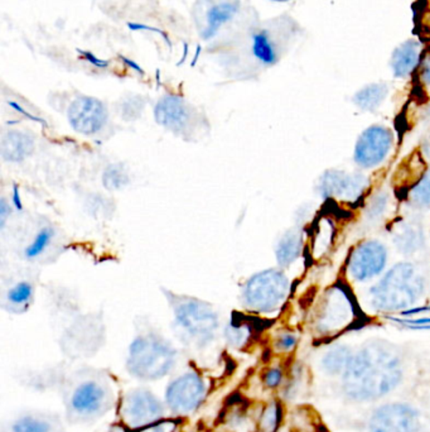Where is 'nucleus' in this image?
Listing matches in <instances>:
<instances>
[{
  "label": "nucleus",
  "instance_id": "obj_1",
  "mask_svg": "<svg viewBox=\"0 0 430 432\" xmlns=\"http://www.w3.org/2000/svg\"><path fill=\"white\" fill-rule=\"evenodd\" d=\"M404 379V360L390 341H366L353 352L341 377V392L355 404H374L397 391Z\"/></svg>",
  "mask_w": 430,
  "mask_h": 432
},
{
  "label": "nucleus",
  "instance_id": "obj_2",
  "mask_svg": "<svg viewBox=\"0 0 430 432\" xmlns=\"http://www.w3.org/2000/svg\"><path fill=\"white\" fill-rule=\"evenodd\" d=\"M60 392L70 425H94L116 409L120 394L106 370L81 368L63 375Z\"/></svg>",
  "mask_w": 430,
  "mask_h": 432
},
{
  "label": "nucleus",
  "instance_id": "obj_3",
  "mask_svg": "<svg viewBox=\"0 0 430 432\" xmlns=\"http://www.w3.org/2000/svg\"><path fill=\"white\" fill-rule=\"evenodd\" d=\"M426 291L423 269L412 261H397L368 288V305L384 316L399 315L417 306Z\"/></svg>",
  "mask_w": 430,
  "mask_h": 432
},
{
  "label": "nucleus",
  "instance_id": "obj_4",
  "mask_svg": "<svg viewBox=\"0 0 430 432\" xmlns=\"http://www.w3.org/2000/svg\"><path fill=\"white\" fill-rule=\"evenodd\" d=\"M360 318L350 288L337 282L323 293L312 318V330L318 340L333 342L351 329Z\"/></svg>",
  "mask_w": 430,
  "mask_h": 432
},
{
  "label": "nucleus",
  "instance_id": "obj_5",
  "mask_svg": "<svg viewBox=\"0 0 430 432\" xmlns=\"http://www.w3.org/2000/svg\"><path fill=\"white\" fill-rule=\"evenodd\" d=\"M176 365V349L155 334L138 336L129 347L126 370L138 381H160L172 374Z\"/></svg>",
  "mask_w": 430,
  "mask_h": 432
},
{
  "label": "nucleus",
  "instance_id": "obj_6",
  "mask_svg": "<svg viewBox=\"0 0 430 432\" xmlns=\"http://www.w3.org/2000/svg\"><path fill=\"white\" fill-rule=\"evenodd\" d=\"M371 181L360 172L329 168L318 177V196L323 201L347 205L350 207L363 206L370 195Z\"/></svg>",
  "mask_w": 430,
  "mask_h": 432
},
{
  "label": "nucleus",
  "instance_id": "obj_7",
  "mask_svg": "<svg viewBox=\"0 0 430 432\" xmlns=\"http://www.w3.org/2000/svg\"><path fill=\"white\" fill-rule=\"evenodd\" d=\"M292 284L282 269L272 268L256 273L243 288V301L250 310L272 313L283 306Z\"/></svg>",
  "mask_w": 430,
  "mask_h": 432
},
{
  "label": "nucleus",
  "instance_id": "obj_8",
  "mask_svg": "<svg viewBox=\"0 0 430 432\" xmlns=\"http://www.w3.org/2000/svg\"><path fill=\"white\" fill-rule=\"evenodd\" d=\"M116 411L120 425L131 432L168 417L165 401L145 387L131 388L120 394Z\"/></svg>",
  "mask_w": 430,
  "mask_h": 432
},
{
  "label": "nucleus",
  "instance_id": "obj_9",
  "mask_svg": "<svg viewBox=\"0 0 430 432\" xmlns=\"http://www.w3.org/2000/svg\"><path fill=\"white\" fill-rule=\"evenodd\" d=\"M210 382L194 369L175 377L165 389V402L172 417L184 418L204 404L210 392Z\"/></svg>",
  "mask_w": 430,
  "mask_h": 432
},
{
  "label": "nucleus",
  "instance_id": "obj_10",
  "mask_svg": "<svg viewBox=\"0 0 430 432\" xmlns=\"http://www.w3.org/2000/svg\"><path fill=\"white\" fill-rule=\"evenodd\" d=\"M389 248L376 238L363 239L352 248L346 261V274L355 284H370L387 271Z\"/></svg>",
  "mask_w": 430,
  "mask_h": 432
},
{
  "label": "nucleus",
  "instance_id": "obj_11",
  "mask_svg": "<svg viewBox=\"0 0 430 432\" xmlns=\"http://www.w3.org/2000/svg\"><path fill=\"white\" fill-rule=\"evenodd\" d=\"M176 323L181 339L194 347H204L215 339L219 318L202 302L188 301L176 308Z\"/></svg>",
  "mask_w": 430,
  "mask_h": 432
},
{
  "label": "nucleus",
  "instance_id": "obj_12",
  "mask_svg": "<svg viewBox=\"0 0 430 432\" xmlns=\"http://www.w3.org/2000/svg\"><path fill=\"white\" fill-rule=\"evenodd\" d=\"M395 147V133L390 126L373 124L357 136L353 147V162L361 170L379 168L389 159Z\"/></svg>",
  "mask_w": 430,
  "mask_h": 432
},
{
  "label": "nucleus",
  "instance_id": "obj_13",
  "mask_svg": "<svg viewBox=\"0 0 430 432\" xmlns=\"http://www.w3.org/2000/svg\"><path fill=\"white\" fill-rule=\"evenodd\" d=\"M368 432H421L419 409L409 402H386L371 412Z\"/></svg>",
  "mask_w": 430,
  "mask_h": 432
},
{
  "label": "nucleus",
  "instance_id": "obj_14",
  "mask_svg": "<svg viewBox=\"0 0 430 432\" xmlns=\"http://www.w3.org/2000/svg\"><path fill=\"white\" fill-rule=\"evenodd\" d=\"M108 120V110L95 97L75 99L68 109V122L75 131L91 136L101 129Z\"/></svg>",
  "mask_w": 430,
  "mask_h": 432
},
{
  "label": "nucleus",
  "instance_id": "obj_15",
  "mask_svg": "<svg viewBox=\"0 0 430 432\" xmlns=\"http://www.w3.org/2000/svg\"><path fill=\"white\" fill-rule=\"evenodd\" d=\"M390 235L395 249L407 258L420 256L428 248V234L424 225L415 219H397L391 224Z\"/></svg>",
  "mask_w": 430,
  "mask_h": 432
},
{
  "label": "nucleus",
  "instance_id": "obj_16",
  "mask_svg": "<svg viewBox=\"0 0 430 432\" xmlns=\"http://www.w3.org/2000/svg\"><path fill=\"white\" fill-rule=\"evenodd\" d=\"M1 432H66L62 417L55 412L27 411L11 417Z\"/></svg>",
  "mask_w": 430,
  "mask_h": 432
},
{
  "label": "nucleus",
  "instance_id": "obj_17",
  "mask_svg": "<svg viewBox=\"0 0 430 432\" xmlns=\"http://www.w3.org/2000/svg\"><path fill=\"white\" fill-rule=\"evenodd\" d=\"M424 52L423 42L418 38H408L399 43L391 53L389 61V68L394 79H410L417 74Z\"/></svg>",
  "mask_w": 430,
  "mask_h": 432
},
{
  "label": "nucleus",
  "instance_id": "obj_18",
  "mask_svg": "<svg viewBox=\"0 0 430 432\" xmlns=\"http://www.w3.org/2000/svg\"><path fill=\"white\" fill-rule=\"evenodd\" d=\"M355 350L343 342H329L321 354L318 367L323 374L329 378H340L351 363Z\"/></svg>",
  "mask_w": 430,
  "mask_h": 432
},
{
  "label": "nucleus",
  "instance_id": "obj_19",
  "mask_svg": "<svg viewBox=\"0 0 430 432\" xmlns=\"http://www.w3.org/2000/svg\"><path fill=\"white\" fill-rule=\"evenodd\" d=\"M306 229L294 227L279 239L275 256L280 268H289L306 253Z\"/></svg>",
  "mask_w": 430,
  "mask_h": 432
},
{
  "label": "nucleus",
  "instance_id": "obj_20",
  "mask_svg": "<svg viewBox=\"0 0 430 432\" xmlns=\"http://www.w3.org/2000/svg\"><path fill=\"white\" fill-rule=\"evenodd\" d=\"M155 119L159 124L172 131H178L187 124L189 109L181 97H165L160 99L155 107Z\"/></svg>",
  "mask_w": 430,
  "mask_h": 432
},
{
  "label": "nucleus",
  "instance_id": "obj_21",
  "mask_svg": "<svg viewBox=\"0 0 430 432\" xmlns=\"http://www.w3.org/2000/svg\"><path fill=\"white\" fill-rule=\"evenodd\" d=\"M309 383V370L307 369L304 364L295 362L288 368L287 379L280 389V399H283L285 404L298 402L308 392Z\"/></svg>",
  "mask_w": 430,
  "mask_h": 432
},
{
  "label": "nucleus",
  "instance_id": "obj_22",
  "mask_svg": "<svg viewBox=\"0 0 430 432\" xmlns=\"http://www.w3.org/2000/svg\"><path fill=\"white\" fill-rule=\"evenodd\" d=\"M390 95V85L384 81L370 82L353 94L352 102L363 113L377 112Z\"/></svg>",
  "mask_w": 430,
  "mask_h": 432
},
{
  "label": "nucleus",
  "instance_id": "obj_23",
  "mask_svg": "<svg viewBox=\"0 0 430 432\" xmlns=\"http://www.w3.org/2000/svg\"><path fill=\"white\" fill-rule=\"evenodd\" d=\"M392 207V196L390 191L381 188L376 193H370L363 206V217L366 225L376 227L385 220Z\"/></svg>",
  "mask_w": 430,
  "mask_h": 432
},
{
  "label": "nucleus",
  "instance_id": "obj_24",
  "mask_svg": "<svg viewBox=\"0 0 430 432\" xmlns=\"http://www.w3.org/2000/svg\"><path fill=\"white\" fill-rule=\"evenodd\" d=\"M285 416V402L280 398H272L261 409L256 422V432L280 431Z\"/></svg>",
  "mask_w": 430,
  "mask_h": 432
},
{
  "label": "nucleus",
  "instance_id": "obj_25",
  "mask_svg": "<svg viewBox=\"0 0 430 432\" xmlns=\"http://www.w3.org/2000/svg\"><path fill=\"white\" fill-rule=\"evenodd\" d=\"M311 254L314 259H321L329 253L333 245L336 225L331 217L323 216L317 220L314 233L311 234Z\"/></svg>",
  "mask_w": 430,
  "mask_h": 432
},
{
  "label": "nucleus",
  "instance_id": "obj_26",
  "mask_svg": "<svg viewBox=\"0 0 430 432\" xmlns=\"http://www.w3.org/2000/svg\"><path fill=\"white\" fill-rule=\"evenodd\" d=\"M33 139L21 131L8 133L1 143V154L6 161L19 162L33 152Z\"/></svg>",
  "mask_w": 430,
  "mask_h": 432
},
{
  "label": "nucleus",
  "instance_id": "obj_27",
  "mask_svg": "<svg viewBox=\"0 0 430 432\" xmlns=\"http://www.w3.org/2000/svg\"><path fill=\"white\" fill-rule=\"evenodd\" d=\"M289 423L293 432H329L317 412L306 404H299L292 411Z\"/></svg>",
  "mask_w": 430,
  "mask_h": 432
},
{
  "label": "nucleus",
  "instance_id": "obj_28",
  "mask_svg": "<svg viewBox=\"0 0 430 432\" xmlns=\"http://www.w3.org/2000/svg\"><path fill=\"white\" fill-rule=\"evenodd\" d=\"M245 318L246 316L233 318L230 325L227 326V341L231 347H236V349H243V347H248L254 339L255 334L258 333L256 323L251 324L253 318L250 321Z\"/></svg>",
  "mask_w": 430,
  "mask_h": 432
},
{
  "label": "nucleus",
  "instance_id": "obj_29",
  "mask_svg": "<svg viewBox=\"0 0 430 432\" xmlns=\"http://www.w3.org/2000/svg\"><path fill=\"white\" fill-rule=\"evenodd\" d=\"M408 204L417 210H430V167L420 172L407 191Z\"/></svg>",
  "mask_w": 430,
  "mask_h": 432
},
{
  "label": "nucleus",
  "instance_id": "obj_30",
  "mask_svg": "<svg viewBox=\"0 0 430 432\" xmlns=\"http://www.w3.org/2000/svg\"><path fill=\"white\" fill-rule=\"evenodd\" d=\"M238 11V3H231V1L221 3V4L212 6L207 14V27L202 33V38L204 40L212 38L219 32L221 26L231 21Z\"/></svg>",
  "mask_w": 430,
  "mask_h": 432
},
{
  "label": "nucleus",
  "instance_id": "obj_31",
  "mask_svg": "<svg viewBox=\"0 0 430 432\" xmlns=\"http://www.w3.org/2000/svg\"><path fill=\"white\" fill-rule=\"evenodd\" d=\"M253 55L266 66H272L277 63V48L266 31H260L253 36Z\"/></svg>",
  "mask_w": 430,
  "mask_h": 432
},
{
  "label": "nucleus",
  "instance_id": "obj_32",
  "mask_svg": "<svg viewBox=\"0 0 430 432\" xmlns=\"http://www.w3.org/2000/svg\"><path fill=\"white\" fill-rule=\"evenodd\" d=\"M288 368L283 365H272L261 374V383L269 391H280L285 383Z\"/></svg>",
  "mask_w": 430,
  "mask_h": 432
},
{
  "label": "nucleus",
  "instance_id": "obj_33",
  "mask_svg": "<svg viewBox=\"0 0 430 432\" xmlns=\"http://www.w3.org/2000/svg\"><path fill=\"white\" fill-rule=\"evenodd\" d=\"M298 345H299V335L292 330L280 331L274 340V350L277 354H283V355L293 354Z\"/></svg>",
  "mask_w": 430,
  "mask_h": 432
},
{
  "label": "nucleus",
  "instance_id": "obj_34",
  "mask_svg": "<svg viewBox=\"0 0 430 432\" xmlns=\"http://www.w3.org/2000/svg\"><path fill=\"white\" fill-rule=\"evenodd\" d=\"M385 318L394 324L402 326L404 329L412 330V331H430V316L402 318L397 315H387Z\"/></svg>",
  "mask_w": 430,
  "mask_h": 432
},
{
  "label": "nucleus",
  "instance_id": "obj_35",
  "mask_svg": "<svg viewBox=\"0 0 430 432\" xmlns=\"http://www.w3.org/2000/svg\"><path fill=\"white\" fill-rule=\"evenodd\" d=\"M33 296V287L28 282H21L17 286H14L8 292V300L13 306H21L27 308L29 300Z\"/></svg>",
  "mask_w": 430,
  "mask_h": 432
},
{
  "label": "nucleus",
  "instance_id": "obj_36",
  "mask_svg": "<svg viewBox=\"0 0 430 432\" xmlns=\"http://www.w3.org/2000/svg\"><path fill=\"white\" fill-rule=\"evenodd\" d=\"M52 237H53V232L51 229H42L40 233L35 235L33 242L24 250L26 256L28 259H33V258L40 256L45 252L47 245L50 244Z\"/></svg>",
  "mask_w": 430,
  "mask_h": 432
},
{
  "label": "nucleus",
  "instance_id": "obj_37",
  "mask_svg": "<svg viewBox=\"0 0 430 432\" xmlns=\"http://www.w3.org/2000/svg\"><path fill=\"white\" fill-rule=\"evenodd\" d=\"M128 182V175L119 166H110L104 173V183L108 188H120Z\"/></svg>",
  "mask_w": 430,
  "mask_h": 432
},
{
  "label": "nucleus",
  "instance_id": "obj_38",
  "mask_svg": "<svg viewBox=\"0 0 430 432\" xmlns=\"http://www.w3.org/2000/svg\"><path fill=\"white\" fill-rule=\"evenodd\" d=\"M181 420L182 418H176V417H165L163 420L157 421L154 423L131 432H177L181 425Z\"/></svg>",
  "mask_w": 430,
  "mask_h": 432
},
{
  "label": "nucleus",
  "instance_id": "obj_39",
  "mask_svg": "<svg viewBox=\"0 0 430 432\" xmlns=\"http://www.w3.org/2000/svg\"><path fill=\"white\" fill-rule=\"evenodd\" d=\"M420 85L430 89V51H425L419 68L417 71Z\"/></svg>",
  "mask_w": 430,
  "mask_h": 432
},
{
  "label": "nucleus",
  "instance_id": "obj_40",
  "mask_svg": "<svg viewBox=\"0 0 430 432\" xmlns=\"http://www.w3.org/2000/svg\"><path fill=\"white\" fill-rule=\"evenodd\" d=\"M430 313V305H417V306L410 307L408 310L399 313L397 316L402 318H418V316H424L425 313Z\"/></svg>",
  "mask_w": 430,
  "mask_h": 432
},
{
  "label": "nucleus",
  "instance_id": "obj_41",
  "mask_svg": "<svg viewBox=\"0 0 430 432\" xmlns=\"http://www.w3.org/2000/svg\"><path fill=\"white\" fill-rule=\"evenodd\" d=\"M128 27H129L131 31H149V32L158 33L159 36H162V37L165 38V43L170 45V47H172V43H170L168 36H167L162 29L154 28V27H150V26H147V24H140V23H128Z\"/></svg>",
  "mask_w": 430,
  "mask_h": 432
},
{
  "label": "nucleus",
  "instance_id": "obj_42",
  "mask_svg": "<svg viewBox=\"0 0 430 432\" xmlns=\"http://www.w3.org/2000/svg\"><path fill=\"white\" fill-rule=\"evenodd\" d=\"M79 55L85 58L87 63H90L91 65H94L97 68H106L109 66V61L106 60H101V58H97L94 53H91L90 51H81L77 50Z\"/></svg>",
  "mask_w": 430,
  "mask_h": 432
},
{
  "label": "nucleus",
  "instance_id": "obj_43",
  "mask_svg": "<svg viewBox=\"0 0 430 432\" xmlns=\"http://www.w3.org/2000/svg\"><path fill=\"white\" fill-rule=\"evenodd\" d=\"M9 105H11V108L14 109V110H17L18 113L23 114L26 118H28V119L33 120V122H37V123H42V124L47 126V123H45V120L40 119V118H37V117H34L32 114H29L27 110H24V109L17 104V102H9Z\"/></svg>",
  "mask_w": 430,
  "mask_h": 432
},
{
  "label": "nucleus",
  "instance_id": "obj_44",
  "mask_svg": "<svg viewBox=\"0 0 430 432\" xmlns=\"http://www.w3.org/2000/svg\"><path fill=\"white\" fill-rule=\"evenodd\" d=\"M420 154H421V158L424 159L425 163H428L430 167V134L425 136L424 141L421 143Z\"/></svg>",
  "mask_w": 430,
  "mask_h": 432
},
{
  "label": "nucleus",
  "instance_id": "obj_45",
  "mask_svg": "<svg viewBox=\"0 0 430 432\" xmlns=\"http://www.w3.org/2000/svg\"><path fill=\"white\" fill-rule=\"evenodd\" d=\"M11 214V207L6 204V200L0 201V227H4L8 215Z\"/></svg>",
  "mask_w": 430,
  "mask_h": 432
},
{
  "label": "nucleus",
  "instance_id": "obj_46",
  "mask_svg": "<svg viewBox=\"0 0 430 432\" xmlns=\"http://www.w3.org/2000/svg\"><path fill=\"white\" fill-rule=\"evenodd\" d=\"M11 195H13L11 196V201H13V205L16 206V209L17 210H23L22 198H21V193H19V188H18L17 185H14Z\"/></svg>",
  "mask_w": 430,
  "mask_h": 432
},
{
  "label": "nucleus",
  "instance_id": "obj_47",
  "mask_svg": "<svg viewBox=\"0 0 430 432\" xmlns=\"http://www.w3.org/2000/svg\"><path fill=\"white\" fill-rule=\"evenodd\" d=\"M120 58L123 60V63H124L125 65H128L129 68H133V70H136L138 74L144 75V70H143V68H140L138 63H134V61H131V60H129V58H126V57L124 56H120Z\"/></svg>",
  "mask_w": 430,
  "mask_h": 432
},
{
  "label": "nucleus",
  "instance_id": "obj_48",
  "mask_svg": "<svg viewBox=\"0 0 430 432\" xmlns=\"http://www.w3.org/2000/svg\"><path fill=\"white\" fill-rule=\"evenodd\" d=\"M188 55V45L187 43H184V53H183V57H182L181 58V61H180V63H178V66H181L182 63H184V61H186V57H187Z\"/></svg>",
  "mask_w": 430,
  "mask_h": 432
},
{
  "label": "nucleus",
  "instance_id": "obj_49",
  "mask_svg": "<svg viewBox=\"0 0 430 432\" xmlns=\"http://www.w3.org/2000/svg\"><path fill=\"white\" fill-rule=\"evenodd\" d=\"M199 52H201V45H197V52H196V56H194V60H193V63L191 66H194V65H196V63H197V60H199Z\"/></svg>",
  "mask_w": 430,
  "mask_h": 432
},
{
  "label": "nucleus",
  "instance_id": "obj_50",
  "mask_svg": "<svg viewBox=\"0 0 430 432\" xmlns=\"http://www.w3.org/2000/svg\"><path fill=\"white\" fill-rule=\"evenodd\" d=\"M424 117L425 118H430V102L428 104V107L425 108Z\"/></svg>",
  "mask_w": 430,
  "mask_h": 432
},
{
  "label": "nucleus",
  "instance_id": "obj_51",
  "mask_svg": "<svg viewBox=\"0 0 430 432\" xmlns=\"http://www.w3.org/2000/svg\"><path fill=\"white\" fill-rule=\"evenodd\" d=\"M429 1H430V0H429Z\"/></svg>",
  "mask_w": 430,
  "mask_h": 432
}]
</instances>
